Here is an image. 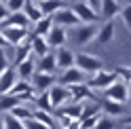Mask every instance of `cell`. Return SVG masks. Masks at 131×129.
<instances>
[{
  "label": "cell",
  "mask_w": 131,
  "mask_h": 129,
  "mask_svg": "<svg viewBox=\"0 0 131 129\" xmlns=\"http://www.w3.org/2000/svg\"><path fill=\"white\" fill-rule=\"evenodd\" d=\"M34 110H45V112H53V106H51V98H49V91L45 93H38L36 100L32 102Z\"/></svg>",
  "instance_id": "obj_30"
},
{
  "label": "cell",
  "mask_w": 131,
  "mask_h": 129,
  "mask_svg": "<svg viewBox=\"0 0 131 129\" xmlns=\"http://www.w3.org/2000/svg\"><path fill=\"white\" fill-rule=\"evenodd\" d=\"M4 129H26V125L17 121L13 114H4Z\"/></svg>",
  "instance_id": "obj_31"
},
{
  "label": "cell",
  "mask_w": 131,
  "mask_h": 129,
  "mask_svg": "<svg viewBox=\"0 0 131 129\" xmlns=\"http://www.w3.org/2000/svg\"><path fill=\"white\" fill-rule=\"evenodd\" d=\"M21 104H23V102H21L19 98H15V95H11V93L0 95V114H2V112H6V114H9L13 108L21 106Z\"/></svg>",
  "instance_id": "obj_27"
},
{
  "label": "cell",
  "mask_w": 131,
  "mask_h": 129,
  "mask_svg": "<svg viewBox=\"0 0 131 129\" xmlns=\"http://www.w3.org/2000/svg\"><path fill=\"white\" fill-rule=\"evenodd\" d=\"M55 26L53 23V17H42L40 21H36L34 26H32V30H30V34H34V36H42V38H47V34L51 32V28Z\"/></svg>",
  "instance_id": "obj_23"
},
{
  "label": "cell",
  "mask_w": 131,
  "mask_h": 129,
  "mask_svg": "<svg viewBox=\"0 0 131 129\" xmlns=\"http://www.w3.org/2000/svg\"><path fill=\"white\" fill-rule=\"evenodd\" d=\"M9 114H13L17 121H21V123H26V121H30V119H34V108L32 106H28V104H21V106H17V108H13Z\"/></svg>",
  "instance_id": "obj_28"
},
{
  "label": "cell",
  "mask_w": 131,
  "mask_h": 129,
  "mask_svg": "<svg viewBox=\"0 0 131 129\" xmlns=\"http://www.w3.org/2000/svg\"><path fill=\"white\" fill-rule=\"evenodd\" d=\"M17 70H15V66H11L9 70H4L2 74H0V95H6V93H11L13 91V87L17 85Z\"/></svg>",
  "instance_id": "obj_14"
},
{
  "label": "cell",
  "mask_w": 131,
  "mask_h": 129,
  "mask_svg": "<svg viewBox=\"0 0 131 129\" xmlns=\"http://www.w3.org/2000/svg\"><path fill=\"white\" fill-rule=\"evenodd\" d=\"M28 0H6V9H9V13H21L23 6H26Z\"/></svg>",
  "instance_id": "obj_32"
},
{
  "label": "cell",
  "mask_w": 131,
  "mask_h": 129,
  "mask_svg": "<svg viewBox=\"0 0 131 129\" xmlns=\"http://www.w3.org/2000/svg\"><path fill=\"white\" fill-rule=\"evenodd\" d=\"M23 125H26V129H49V127H45L42 123H38L36 119H30V121H26Z\"/></svg>",
  "instance_id": "obj_37"
},
{
  "label": "cell",
  "mask_w": 131,
  "mask_h": 129,
  "mask_svg": "<svg viewBox=\"0 0 131 129\" xmlns=\"http://www.w3.org/2000/svg\"><path fill=\"white\" fill-rule=\"evenodd\" d=\"M83 2H87L91 9H95L97 13H100V4H102V0H83Z\"/></svg>",
  "instance_id": "obj_39"
},
{
  "label": "cell",
  "mask_w": 131,
  "mask_h": 129,
  "mask_svg": "<svg viewBox=\"0 0 131 129\" xmlns=\"http://www.w3.org/2000/svg\"><path fill=\"white\" fill-rule=\"evenodd\" d=\"M76 68L85 74H97L104 70V59L91 53H76Z\"/></svg>",
  "instance_id": "obj_2"
},
{
  "label": "cell",
  "mask_w": 131,
  "mask_h": 129,
  "mask_svg": "<svg viewBox=\"0 0 131 129\" xmlns=\"http://www.w3.org/2000/svg\"><path fill=\"white\" fill-rule=\"evenodd\" d=\"M114 74H116L118 78H125L127 85L131 83V68H129V66H118V68H114Z\"/></svg>",
  "instance_id": "obj_33"
},
{
  "label": "cell",
  "mask_w": 131,
  "mask_h": 129,
  "mask_svg": "<svg viewBox=\"0 0 131 129\" xmlns=\"http://www.w3.org/2000/svg\"><path fill=\"white\" fill-rule=\"evenodd\" d=\"M40 11H42L45 17H53L57 11L66 9V0H45V2H40Z\"/></svg>",
  "instance_id": "obj_24"
},
{
  "label": "cell",
  "mask_w": 131,
  "mask_h": 129,
  "mask_svg": "<svg viewBox=\"0 0 131 129\" xmlns=\"http://www.w3.org/2000/svg\"><path fill=\"white\" fill-rule=\"evenodd\" d=\"M30 57H32V45H30V38H28L26 42H21L19 47H15V66L23 63Z\"/></svg>",
  "instance_id": "obj_26"
},
{
  "label": "cell",
  "mask_w": 131,
  "mask_h": 129,
  "mask_svg": "<svg viewBox=\"0 0 131 129\" xmlns=\"http://www.w3.org/2000/svg\"><path fill=\"white\" fill-rule=\"evenodd\" d=\"M127 102H131V83L127 85Z\"/></svg>",
  "instance_id": "obj_42"
},
{
  "label": "cell",
  "mask_w": 131,
  "mask_h": 129,
  "mask_svg": "<svg viewBox=\"0 0 131 129\" xmlns=\"http://www.w3.org/2000/svg\"><path fill=\"white\" fill-rule=\"evenodd\" d=\"M97 32H100V28H97L95 23H80V26L72 28V30L68 32V36H70V40H72L74 45L85 47V45L91 42V40L97 38Z\"/></svg>",
  "instance_id": "obj_1"
},
{
  "label": "cell",
  "mask_w": 131,
  "mask_h": 129,
  "mask_svg": "<svg viewBox=\"0 0 131 129\" xmlns=\"http://www.w3.org/2000/svg\"><path fill=\"white\" fill-rule=\"evenodd\" d=\"M83 83H87V74L80 72L76 66L63 70L59 74V85H63V87H74V85H83Z\"/></svg>",
  "instance_id": "obj_8"
},
{
  "label": "cell",
  "mask_w": 131,
  "mask_h": 129,
  "mask_svg": "<svg viewBox=\"0 0 131 129\" xmlns=\"http://www.w3.org/2000/svg\"><path fill=\"white\" fill-rule=\"evenodd\" d=\"M55 112H59V114L68 116L72 121H80V116H83V104L80 102H70L66 108H57Z\"/></svg>",
  "instance_id": "obj_22"
},
{
  "label": "cell",
  "mask_w": 131,
  "mask_h": 129,
  "mask_svg": "<svg viewBox=\"0 0 131 129\" xmlns=\"http://www.w3.org/2000/svg\"><path fill=\"white\" fill-rule=\"evenodd\" d=\"M32 2H36V4H40V2H45V0H32Z\"/></svg>",
  "instance_id": "obj_45"
},
{
  "label": "cell",
  "mask_w": 131,
  "mask_h": 129,
  "mask_svg": "<svg viewBox=\"0 0 131 129\" xmlns=\"http://www.w3.org/2000/svg\"><path fill=\"white\" fill-rule=\"evenodd\" d=\"M2 28H26V30H30L32 23L28 21V17H26L23 13H11L9 19L0 26V30H2Z\"/></svg>",
  "instance_id": "obj_18"
},
{
  "label": "cell",
  "mask_w": 131,
  "mask_h": 129,
  "mask_svg": "<svg viewBox=\"0 0 131 129\" xmlns=\"http://www.w3.org/2000/svg\"><path fill=\"white\" fill-rule=\"evenodd\" d=\"M15 70H17V76H19V80H32V76H34V72H36L34 57H30V59H26L23 63L15 66Z\"/></svg>",
  "instance_id": "obj_20"
},
{
  "label": "cell",
  "mask_w": 131,
  "mask_h": 129,
  "mask_svg": "<svg viewBox=\"0 0 131 129\" xmlns=\"http://www.w3.org/2000/svg\"><path fill=\"white\" fill-rule=\"evenodd\" d=\"M11 63H9V55H6L4 49H0V74H2L4 70H9Z\"/></svg>",
  "instance_id": "obj_36"
},
{
  "label": "cell",
  "mask_w": 131,
  "mask_h": 129,
  "mask_svg": "<svg viewBox=\"0 0 131 129\" xmlns=\"http://www.w3.org/2000/svg\"><path fill=\"white\" fill-rule=\"evenodd\" d=\"M57 70V61H55V53H49L45 57H40L36 61V72H47V74H55Z\"/></svg>",
  "instance_id": "obj_19"
},
{
  "label": "cell",
  "mask_w": 131,
  "mask_h": 129,
  "mask_svg": "<svg viewBox=\"0 0 131 129\" xmlns=\"http://www.w3.org/2000/svg\"><path fill=\"white\" fill-rule=\"evenodd\" d=\"M53 23H55V26H59V28H68V30H72V28L80 26V21H78V17L74 15L72 6H70V9L66 6V9L57 11V13L53 15Z\"/></svg>",
  "instance_id": "obj_7"
},
{
  "label": "cell",
  "mask_w": 131,
  "mask_h": 129,
  "mask_svg": "<svg viewBox=\"0 0 131 129\" xmlns=\"http://www.w3.org/2000/svg\"><path fill=\"white\" fill-rule=\"evenodd\" d=\"M72 11H74V15L78 17L80 23H95L100 19V13L95 9H91L87 2H83V0H76V2L72 4Z\"/></svg>",
  "instance_id": "obj_6"
},
{
  "label": "cell",
  "mask_w": 131,
  "mask_h": 129,
  "mask_svg": "<svg viewBox=\"0 0 131 129\" xmlns=\"http://www.w3.org/2000/svg\"><path fill=\"white\" fill-rule=\"evenodd\" d=\"M129 68H131V66H129Z\"/></svg>",
  "instance_id": "obj_49"
},
{
  "label": "cell",
  "mask_w": 131,
  "mask_h": 129,
  "mask_svg": "<svg viewBox=\"0 0 131 129\" xmlns=\"http://www.w3.org/2000/svg\"><path fill=\"white\" fill-rule=\"evenodd\" d=\"M0 4H6V0H0Z\"/></svg>",
  "instance_id": "obj_46"
},
{
  "label": "cell",
  "mask_w": 131,
  "mask_h": 129,
  "mask_svg": "<svg viewBox=\"0 0 131 129\" xmlns=\"http://www.w3.org/2000/svg\"><path fill=\"white\" fill-rule=\"evenodd\" d=\"M72 2H76V0H72Z\"/></svg>",
  "instance_id": "obj_47"
},
{
  "label": "cell",
  "mask_w": 131,
  "mask_h": 129,
  "mask_svg": "<svg viewBox=\"0 0 131 129\" xmlns=\"http://www.w3.org/2000/svg\"><path fill=\"white\" fill-rule=\"evenodd\" d=\"M9 15H11V13H9V9H6L4 4H0V26H2V23L9 19Z\"/></svg>",
  "instance_id": "obj_38"
},
{
  "label": "cell",
  "mask_w": 131,
  "mask_h": 129,
  "mask_svg": "<svg viewBox=\"0 0 131 129\" xmlns=\"http://www.w3.org/2000/svg\"><path fill=\"white\" fill-rule=\"evenodd\" d=\"M121 17H123V23L127 26V30L131 32V2H129V4L125 6V9L121 11Z\"/></svg>",
  "instance_id": "obj_35"
},
{
  "label": "cell",
  "mask_w": 131,
  "mask_h": 129,
  "mask_svg": "<svg viewBox=\"0 0 131 129\" xmlns=\"http://www.w3.org/2000/svg\"><path fill=\"white\" fill-rule=\"evenodd\" d=\"M95 102H97V106L102 108V112L106 116H123L127 112V108H125V104H118V102H112V100H106V98H95Z\"/></svg>",
  "instance_id": "obj_11"
},
{
  "label": "cell",
  "mask_w": 131,
  "mask_h": 129,
  "mask_svg": "<svg viewBox=\"0 0 131 129\" xmlns=\"http://www.w3.org/2000/svg\"><path fill=\"white\" fill-rule=\"evenodd\" d=\"M0 32H2L4 40L13 47H19L21 42H26L30 38V30H26V28H2Z\"/></svg>",
  "instance_id": "obj_9"
},
{
  "label": "cell",
  "mask_w": 131,
  "mask_h": 129,
  "mask_svg": "<svg viewBox=\"0 0 131 129\" xmlns=\"http://www.w3.org/2000/svg\"><path fill=\"white\" fill-rule=\"evenodd\" d=\"M0 129H4V116H0Z\"/></svg>",
  "instance_id": "obj_44"
},
{
  "label": "cell",
  "mask_w": 131,
  "mask_h": 129,
  "mask_svg": "<svg viewBox=\"0 0 131 129\" xmlns=\"http://www.w3.org/2000/svg\"><path fill=\"white\" fill-rule=\"evenodd\" d=\"M11 95H15V98H19L21 102H34L36 100V91H34V87H32V83L30 80H17V85L13 87V91H11Z\"/></svg>",
  "instance_id": "obj_10"
},
{
  "label": "cell",
  "mask_w": 131,
  "mask_h": 129,
  "mask_svg": "<svg viewBox=\"0 0 131 129\" xmlns=\"http://www.w3.org/2000/svg\"><path fill=\"white\" fill-rule=\"evenodd\" d=\"M6 45H9V42H6V40H4V36H2V32H0V49H4Z\"/></svg>",
  "instance_id": "obj_40"
},
{
  "label": "cell",
  "mask_w": 131,
  "mask_h": 129,
  "mask_svg": "<svg viewBox=\"0 0 131 129\" xmlns=\"http://www.w3.org/2000/svg\"><path fill=\"white\" fill-rule=\"evenodd\" d=\"M118 2H121V0H118Z\"/></svg>",
  "instance_id": "obj_48"
},
{
  "label": "cell",
  "mask_w": 131,
  "mask_h": 129,
  "mask_svg": "<svg viewBox=\"0 0 131 129\" xmlns=\"http://www.w3.org/2000/svg\"><path fill=\"white\" fill-rule=\"evenodd\" d=\"M49 98H51L53 112H55L57 108H63V104H70V102H72L70 87H63V85H59V83H55L51 89H49Z\"/></svg>",
  "instance_id": "obj_4"
},
{
  "label": "cell",
  "mask_w": 131,
  "mask_h": 129,
  "mask_svg": "<svg viewBox=\"0 0 131 129\" xmlns=\"http://www.w3.org/2000/svg\"><path fill=\"white\" fill-rule=\"evenodd\" d=\"M21 13L28 17V21L32 23V26H34L36 21H40V19L45 17V15H42V11H40V6H38L36 2H32V0H28V2H26V6H23V11H21Z\"/></svg>",
  "instance_id": "obj_25"
},
{
  "label": "cell",
  "mask_w": 131,
  "mask_h": 129,
  "mask_svg": "<svg viewBox=\"0 0 131 129\" xmlns=\"http://www.w3.org/2000/svg\"><path fill=\"white\" fill-rule=\"evenodd\" d=\"M66 40H68V30L59 28V26H53L51 32L47 34V42H49L51 49H61V47H66Z\"/></svg>",
  "instance_id": "obj_15"
},
{
  "label": "cell",
  "mask_w": 131,
  "mask_h": 129,
  "mask_svg": "<svg viewBox=\"0 0 131 129\" xmlns=\"http://www.w3.org/2000/svg\"><path fill=\"white\" fill-rule=\"evenodd\" d=\"M55 61H57V68L61 72L68 68H74L76 66V53L72 49H68V47H61V49L55 51Z\"/></svg>",
  "instance_id": "obj_12"
},
{
  "label": "cell",
  "mask_w": 131,
  "mask_h": 129,
  "mask_svg": "<svg viewBox=\"0 0 131 129\" xmlns=\"http://www.w3.org/2000/svg\"><path fill=\"white\" fill-rule=\"evenodd\" d=\"M95 40H100L102 45H108L110 40H114V23L112 21L104 23V26L100 28V32H97V38Z\"/></svg>",
  "instance_id": "obj_29"
},
{
  "label": "cell",
  "mask_w": 131,
  "mask_h": 129,
  "mask_svg": "<svg viewBox=\"0 0 131 129\" xmlns=\"http://www.w3.org/2000/svg\"><path fill=\"white\" fill-rule=\"evenodd\" d=\"M66 129H78V123H72L70 127H66Z\"/></svg>",
  "instance_id": "obj_43"
},
{
  "label": "cell",
  "mask_w": 131,
  "mask_h": 129,
  "mask_svg": "<svg viewBox=\"0 0 131 129\" xmlns=\"http://www.w3.org/2000/svg\"><path fill=\"white\" fill-rule=\"evenodd\" d=\"M30 45H32V57H45V55L51 53V47H49L47 42V38L42 36H34V34H30Z\"/></svg>",
  "instance_id": "obj_16"
},
{
  "label": "cell",
  "mask_w": 131,
  "mask_h": 129,
  "mask_svg": "<svg viewBox=\"0 0 131 129\" xmlns=\"http://www.w3.org/2000/svg\"><path fill=\"white\" fill-rule=\"evenodd\" d=\"M102 95H104L106 100L125 104V102H127V83H125V80H121V78H116V80L108 87V89L102 91Z\"/></svg>",
  "instance_id": "obj_5"
},
{
  "label": "cell",
  "mask_w": 131,
  "mask_h": 129,
  "mask_svg": "<svg viewBox=\"0 0 131 129\" xmlns=\"http://www.w3.org/2000/svg\"><path fill=\"white\" fill-rule=\"evenodd\" d=\"M116 78L118 76L114 74V70H102V72H97V74H93L91 78H87V87L93 93L95 91H104V89H108Z\"/></svg>",
  "instance_id": "obj_3"
},
{
  "label": "cell",
  "mask_w": 131,
  "mask_h": 129,
  "mask_svg": "<svg viewBox=\"0 0 131 129\" xmlns=\"http://www.w3.org/2000/svg\"><path fill=\"white\" fill-rule=\"evenodd\" d=\"M121 125H125L127 129H131V116H127V119H125V121H123V123H121Z\"/></svg>",
  "instance_id": "obj_41"
},
{
  "label": "cell",
  "mask_w": 131,
  "mask_h": 129,
  "mask_svg": "<svg viewBox=\"0 0 131 129\" xmlns=\"http://www.w3.org/2000/svg\"><path fill=\"white\" fill-rule=\"evenodd\" d=\"M95 129H116V125H114V121L110 116L102 114V119H100V123L95 125Z\"/></svg>",
  "instance_id": "obj_34"
},
{
  "label": "cell",
  "mask_w": 131,
  "mask_h": 129,
  "mask_svg": "<svg viewBox=\"0 0 131 129\" xmlns=\"http://www.w3.org/2000/svg\"><path fill=\"white\" fill-rule=\"evenodd\" d=\"M70 93H72V102H80V104H83V100H85V98H89V100H95V93H93V91L87 87V83L70 87Z\"/></svg>",
  "instance_id": "obj_21"
},
{
  "label": "cell",
  "mask_w": 131,
  "mask_h": 129,
  "mask_svg": "<svg viewBox=\"0 0 131 129\" xmlns=\"http://www.w3.org/2000/svg\"><path fill=\"white\" fill-rule=\"evenodd\" d=\"M32 87H34L36 93H45L49 91L51 87L55 85V74H47V72H34V76H32Z\"/></svg>",
  "instance_id": "obj_13"
},
{
  "label": "cell",
  "mask_w": 131,
  "mask_h": 129,
  "mask_svg": "<svg viewBox=\"0 0 131 129\" xmlns=\"http://www.w3.org/2000/svg\"><path fill=\"white\" fill-rule=\"evenodd\" d=\"M121 11H123V6L118 0H102V4H100V17H104V19L116 17V15H121Z\"/></svg>",
  "instance_id": "obj_17"
}]
</instances>
